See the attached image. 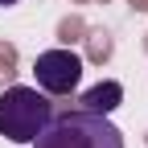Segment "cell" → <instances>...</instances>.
Listing matches in <instances>:
<instances>
[{"label": "cell", "mask_w": 148, "mask_h": 148, "mask_svg": "<svg viewBox=\"0 0 148 148\" xmlns=\"http://www.w3.org/2000/svg\"><path fill=\"white\" fill-rule=\"evenodd\" d=\"M8 4H21V0H0V8H8Z\"/></svg>", "instance_id": "5"}, {"label": "cell", "mask_w": 148, "mask_h": 148, "mask_svg": "<svg viewBox=\"0 0 148 148\" xmlns=\"http://www.w3.org/2000/svg\"><path fill=\"white\" fill-rule=\"evenodd\" d=\"M119 103H123V86L115 78H107V82H99V86H90V90L78 95V107L82 111H95V115H111Z\"/></svg>", "instance_id": "4"}, {"label": "cell", "mask_w": 148, "mask_h": 148, "mask_svg": "<svg viewBox=\"0 0 148 148\" xmlns=\"http://www.w3.org/2000/svg\"><path fill=\"white\" fill-rule=\"evenodd\" d=\"M29 148H123V132L107 115L74 107V111H53L45 132Z\"/></svg>", "instance_id": "1"}, {"label": "cell", "mask_w": 148, "mask_h": 148, "mask_svg": "<svg viewBox=\"0 0 148 148\" xmlns=\"http://www.w3.org/2000/svg\"><path fill=\"white\" fill-rule=\"evenodd\" d=\"M53 119V99L37 86H8L0 95V136L8 144H33Z\"/></svg>", "instance_id": "2"}, {"label": "cell", "mask_w": 148, "mask_h": 148, "mask_svg": "<svg viewBox=\"0 0 148 148\" xmlns=\"http://www.w3.org/2000/svg\"><path fill=\"white\" fill-rule=\"evenodd\" d=\"M33 74H37V90H45L49 99H66L82 82V58L74 49H45L37 53Z\"/></svg>", "instance_id": "3"}]
</instances>
